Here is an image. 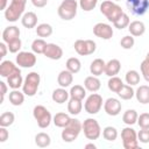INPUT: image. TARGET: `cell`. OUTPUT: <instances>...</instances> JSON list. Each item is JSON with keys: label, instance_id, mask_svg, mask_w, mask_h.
<instances>
[{"label": "cell", "instance_id": "32", "mask_svg": "<svg viewBox=\"0 0 149 149\" xmlns=\"http://www.w3.org/2000/svg\"><path fill=\"white\" fill-rule=\"evenodd\" d=\"M123 85H125V84H123L122 79H121V78H119V77H116V76L109 77L108 83H107L108 88H109L112 92H114V93H118V92L121 90V87H122Z\"/></svg>", "mask_w": 149, "mask_h": 149}, {"label": "cell", "instance_id": "26", "mask_svg": "<svg viewBox=\"0 0 149 149\" xmlns=\"http://www.w3.org/2000/svg\"><path fill=\"white\" fill-rule=\"evenodd\" d=\"M69 97H70V93L64 87H59V88L54 90V92L51 94L52 100L55 102H57V104H64V102H66L68 99H69Z\"/></svg>", "mask_w": 149, "mask_h": 149}, {"label": "cell", "instance_id": "16", "mask_svg": "<svg viewBox=\"0 0 149 149\" xmlns=\"http://www.w3.org/2000/svg\"><path fill=\"white\" fill-rule=\"evenodd\" d=\"M20 38V29L16 26L6 27L2 31V41L5 43H9L13 40Z\"/></svg>", "mask_w": 149, "mask_h": 149}, {"label": "cell", "instance_id": "44", "mask_svg": "<svg viewBox=\"0 0 149 149\" xmlns=\"http://www.w3.org/2000/svg\"><path fill=\"white\" fill-rule=\"evenodd\" d=\"M7 45H8L9 52L16 54V52H20V49H21V47H22V42H21L20 38H16V40H13V41H10L9 43H7Z\"/></svg>", "mask_w": 149, "mask_h": 149}, {"label": "cell", "instance_id": "49", "mask_svg": "<svg viewBox=\"0 0 149 149\" xmlns=\"http://www.w3.org/2000/svg\"><path fill=\"white\" fill-rule=\"evenodd\" d=\"M31 3L37 8H43L47 6L48 0H31Z\"/></svg>", "mask_w": 149, "mask_h": 149}, {"label": "cell", "instance_id": "3", "mask_svg": "<svg viewBox=\"0 0 149 149\" xmlns=\"http://www.w3.org/2000/svg\"><path fill=\"white\" fill-rule=\"evenodd\" d=\"M100 12L112 23H114L123 14L122 8L118 3H115L114 1H111V0L102 1V3L100 5Z\"/></svg>", "mask_w": 149, "mask_h": 149}, {"label": "cell", "instance_id": "48", "mask_svg": "<svg viewBox=\"0 0 149 149\" xmlns=\"http://www.w3.org/2000/svg\"><path fill=\"white\" fill-rule=\"evenodd\" d=\"M8 136H9V133L7 130V127H1L0 126V142L3 143L8 140Z\"/></svg>", "mask_w": 149, "mask_h": 149}, {"label": "cell", "instance_id": "7", "mask_svg": "<svg viewBox=\"0 0 149 149\" xmlns=\"http://www.w3.org/2000/svg\"><path fill=\"white\" fill-rule=\"evenodd\" d=\"M83 132L84 135L87 140H98L99 136L101 135V128L99 122L93 119V118H88L83 122Z\"/></svg>", "mask_w": 149, "mask_h": 149}, {"label": "cell", "instance_id": "10", "mask_svg": "<svg viewBox=\"0 0 149 149\" xmlns=\"http://www.w3.org/2000/svg\"><path fill=\"white\" fill-rule=\"evenodd\" d=\"M73 47H74L76 52L80 56L92 55L97 49V44L93 40H77Z\"/></svg>", "mask_w": 149, "mask_h": 149}, {"label": "cell", "instance_id": "33", "mask_svg": "<svg viewBox=\"0 0 149 149\" xmlns=\"http://www.w3.org/2000/svg\"><path fill=\"white\" fill-rule=\"evenodd\" d=\"M70 98H74V99H79L83 100L86 95V88L81 85H74L70 88Z\"/></svg>", "mask_w": 149, "mask_h": 149}, {"label": "cell", "instance_id": "12", "mask_svg": "<svg viewBox=\"0 0 149 149\" xmlns=\"http://www.w3.org/2000/svg\"><path fill=\"white\" fill-rule=\"evenodd\" d=\"M36 56L35 52L30 51H20L16 56V64L21 68H33L36 64Z\"/></svg>", "mask_w": 149, "mask_h": 149}, {"label": "cell", "instance_id": "9", "mask_svg": "<svg viewBox=\"0 0 149 149\" xmlns=\"http://www.w3.org/2000/svg\"><path fill=\"white\" fill-rule=\"evenodd\" d=\"M102 97L95 92H93L92 94H90L84 104V108L88 114H97L100 112L101 107H102Z\"/></svg>", "mask_w": 149, "mask_h": 149}, {"label": "cell", "instance_id": "14", "mask_svg": "<svg viewBox=\"0 0 149 149\" xmlns=\"http://www.w3.org/2000/svg\"><path fill=\"white\" fill-rule=\"evenodd\" d=\"M121 108H122V105H121L120 100L116 98H108L104 102V109H105L106 114H108L109 116L119 115L121 112Z\"/></svg>", "mask_w": 149, "mask_h": 149}, {"label": "cell", "instance_id": "15", "mask_svg": "<svg viewBox=\"0 0 149 149\" xmlns=\"http://www.w3.org/2000/svg\"><path fill=\"white\" fill-rule=\"evenodd\" d=\"M43 55L47 58H50L52 61H58L63 57V49L55 43H48Z\"/></svg>", "mask_w": 149, "mask_h": 149}, {"label": "cell", "instance_id": "21", "mask_svg": "<svg viewBox=\"0 0 149 149\" xmlns=\"http://www.w3.org/2000/svg\"><path fill=\"white\" fill-rule=\"evenodd\" d=\"M21 23L24 28L31 29L37 26V15L34 12H27L21 17Z\"/></svg>", "mask_w": 149, "mask_h": 149}, {"label": "cell", "instance_id": "11", "mask_svg": "<svg viewBox=\"0 0 149 149\" xmlns=\"http://www.w3.org/2000/svg\"><path fill=\"white\" fill-rule=\"evenodd\" d=\"M126 5L133 15H143L149 9V0H126Z\"/></svg>", "mask_w": 149, "mask_h": 149}, {"label": "cell", "instance_id": "18", "mask_svg": "<svg viewBox=\"0 0 149 149\" xmlns=\"http://www.w3.org/2000/svg\"><path fill=\"white\" fill-rule=\"evenodd\" d=\"M23 80L24 79L21 76V70L20 69L17 71H15L14 73H12L9 77H7V84L13 90H19L20 87H22Z\"/></svg>", "mask_w": 149, "mask_h": 149}, {"label": "cell", "instance_id": "31", "mask_svg": "<svg viewBox=\"0 0 149 149\" xmlns=\"http://www.w3.org/2000/svg\"><path fill=\"white\" fill-rule=\"evenodd\" d=\"M50 143H51V139H50V136L47 133L41 132V133L36 134V136H35V144L37 147H40V148H47V147L50 146Z\"/></svg>", "mask_w": 149, "mask_h": 149}, {"label": "cell", "instance_id": "5", "mask_svg": "<svg viewBox=\"0 0 149 149\" xmlns=\"http://www.w3.org/2000/svg\"><path fill=\"white\" fill-rule=\"evenodd\" d=\"M41 83V77L37 72L33 71L29 72L27 74V77L23 80V85H22V92L28 95V97H34L37 93L38 86Z\"/></svg>", "mask_w": 149, "mask_h": 149}, {"label": "cell", "instance_id": "46", "mask_svg": "<svg viewBox=\"0 0 149 149\" xmlns=\"http://www.w3.org/2000/svg\"><path fill=\"white\" fill-rule=\"evenodd\" d=\"M140 69H141V73L144 78V80L147 83H149V62H147L146 59L141 63L140 65Z\"/></svg>", "mask_w": 149, "mask_h": 149}, {"label": "cell", "instance_id": "35", "mask_svg": "<svg viewBox=\"0 0 149 149\" xmlns=\"http://www.w3.org/2000/svg\"><path fill=\"white\" fill-rule=\"evenodd\" d=\"M36 34L40 37H49L52 34V27L49 23H41L36 26Z\"/></svg>", "mask_w": 149, "mask_h": 149}, {"label": "cell", "instance_id": "23", "mask_svg": "<svg viewBox=\"0 0 149 149\" xmlns=\"http://www.w3.org/2000/svg\"><path fill=\"white\" fill-rule=\"evenodd\" d=\"M100 86H101V81L97 76H88L84 80V87L92 93L99 91Z\"/></svg>", "mask_w": 149, "mask_h": 149}, {"label": "cell", "instance_id": "52", "mask_svg": "<svg viewBox=\"0 0 149 149\" xmlns=\"http://www.w3.org/2000/svg\"><path fill=\"white\" fill-rule=\"evenodd\" d=\"M7 2H8V0H1V5H0V8H1L2 10H5V9L7 8Z\"/></svg>", "mask_w": 149, "mask_h": 149}, {"label": "cell", "instance_id": "28", "mask_svg": "<svg viewBox=\"0 0 149 149\" xmlns=\"http://www.w3.org/2000/svg\"><path fill=\"white\" fill-rule=\"evenodd\" d=\"M83 100L79 99H74V98H70V100L68 101V112L71 115H78L81 109H83Z\"/></svg>", "mask_w": 149, "mask_h": 149}, {"label": "cell", "instance_id": "19", "mask_svg": "<svg viewBox=\"0 0 149 149\" xmlns=\"http://www.w3.org/2000/svg\"><path fill=\"white\" fill-rule=\"evenodd\" d=\"M73 81V73L70 72L69 70H63L58 73L57 76V83L61 87H69Z\"/></svg>", "mask_w": 149, "mask_h": 149}, {"label": "cell", "instance_id": "20", "mask_svg": "<svg viewBox=\"0 0 149 149\" xmlns=\"http://www.w3.org/2000/svg\"><path fill=\"white\" fill-rule=\"evenodd\" d=\"M128 30H129V33H130L132 36L139 37V36H142L146 33V24L142 21L135 20V21H133V22L129 23Z\"/></svg>", "mask_w": 149, "mask_h": 149}, {"label": "cell", "instance_id": "2", "mask_svg": "<svg viewBox=\"0 0 149 149\" xmlns=\"http://www.w3.org/2000/svg\"><path fill=\"white\" fill-rule=\"evenodd\" d=\"M83 130V123L78 120V119H74V118H71V121L69 122L68 126H65L62 130V140L64 142H73L80 134V132Z\"/></svg>", "mask_w": 149, "mask_h": 149}, {"label": "cell", "instance_id": "50", "mask_svg": "<svg viewBox=\"0 0 149 149\" xmlns=\"http://www.w3.org/2000/svg\"><path fill=\"white\" fill-rule=\"evenodd\" d=\"M0 87H1V102H3V100H5V95H6V93H7V84L5 83V81H0ZM0 102V104H1Z\"/></svg>", "mask_w": 149, "mask_h": 149}, {"label": "cell", "instance_id": "29", "mask_svg": "<svg viewBox=\"0 0 149 149\" xmlns=\"http://www.w3.org/2000/svg\"><path fill=\"white\" fill-rule=\"evenodd\" d=\"M24 95L26 94L23 92H20L19 90H13L12 92H9L8 99L13 106H21L24 101Z\"/></svg>", "mask_w": 149, "mask_h": 149}, {"label": "cell", "instance_id": "54", "mask_svg": "<svg viewBox=\"0 0 149 149\" xmlns=\"http://www.w3.org/2000/svg\"><path fill=\"white\" fill-rule=\"evenodd\" d=\"M144 59H146L147 62H149V52H148V54L146 55V58H144Z\"/></svg>", "mask_w": 149, "mask_h": 149}, {"label": "cell", "instance_id": "30", "mask_svg": "<svg viewBox=\"0 0 149 149\" xmlns=\"http://www.w3.org/2000/svg\"><path fill=\"white\" fill-rule=\"evenodd\" d=\"M137 118H139V114L135 109H127L122 115V121L127 126H132L137 122Z\"/></svg>", "mask_w": 149, "mask_h": 149}, {"label": "cell", "instance_id": "6", "mask_svg": "<svg viewBox=\"0 0 149 149\" xmlns=\"http://www.w3.org/2000/svg\"><path fill=\"white\" fill-rule=\"evenodd\" d=\"M33 115H34V119L36 120L37 126L40 128H47V127H49L50 123H51V121H52L51 113L43 105H36L34 107V109H33Z\"/></svg>", "mask_w": 149, "mask_h": 149}, {"label": "cell", "instance_id": "53", "mask_svg": "<svg viewBox=\"0 0 149 149\" xmlns=\"http://www.w3.org/2000/svg\"><path fill=\"white\" fill-rule=\"evenodd\" d=\"M85 148H86V149H88V148H93V149H95L97 146H95L94 143H87V144H85Z\"/></svg>", "mask_w": 149, "mask_h": 149}, {"label": "cell", "instance_id": "34", "mask_svg": "<svg viewBox=\"0 0 149 149\" xmlns=\"http://www.w3.org/2000/svg\"><path fill=\"white\" fill-rule=\"evenodd\" d=\"M66 70H69L70 72H72L73 74L74 73H78L81 69V63L80 61L77 58V57H71L66 61Z\"/></svg>", "mask_w": 149, "mask_h": 149}, {"label": "cell", "instance_id": "27", "mask_svg": "<svg viewBox=\"0 0 149 149\" xmlns=\"http://www.w3.org/2000/svg\"><path fill=\"white\" fill-rule=\"evenodd\" d=\"M71 121V118L69 114L66 113H63V112H59V113H56L52 118V122L56 127H59V128H64L65 126L69 125V122Z\"/></svg>", "mask_w": 149, "mask_h": 149}, {"label": "cell", "instance_id": "22", "mask_svg": "<svg viewBox=\"0 0 149 149\" xmlns=\"http://www.w3.org/2000/svg\"><path fill=\"white\" fill-rule=\"evenodd\" d=\"M19 68L12 61H2L0 64V76L3 78L9 77L12 73H14Z\"/></svg>", "mask_w": 149, "mask_h": 149}, {"label": "cell", "instance_id": "40", "mask_svg": "<svg viewBox=\"0 0 149 149\" xmlns=\"http://www.w3.org/2000/svg\"><path fill=\"white\" fill-rule=\"evenodd\" d=\"M47 42L43 40V38H36L31 43V50L35 54H43L44 50H45V47H47Z\"/></svg>", "mask_w": 149, "mask_h": 149}, {"label": "cell", "instance_id": "51", "mask_svg": "<svg viewBox=\"0 0 149 149\" xmlns=\"http://www.w3.org/2000/svg\"><path fill=\"white\" fill-rule=\"evenodd\" d=\"M0 50H1L0 58H3V57L7 55V50H8V45H7V43H5L3 41L0 43Z\"/></svg>", "mask_w": 149, "mask_h": 149}, {"label": "cell", "instance_id": "25", "mask_svg": "<svg viewBox=\"0 0 149 149\" xmlns=\"http://www.w3.org/2000/svg\"><path fill=\"white\" fill-rule=\"evenodd\" d=\"M105 65H106V63H105L104 59L95 58L91 63V65H90V72H91V74L99 77L100 74H102L105 72Z\"/></svg>", "mask_w": 149, "mask_h": 149}, {"label": "cell", "instance_id": "8", "mask_svg": "<svg viewBox=\"0 0 149 149\" xmlns=\"http://www.w3.org/2000/svg\"><path fill=\"white\" fill-rule=\"evenodd\" d=\"M121 140H122V146L125 149H137L139 148L137 133L130 126L121 130Z\"/></svg>", "mask_w": 149, "mask_h": 149}, {"label": "cell", "instance_id": "41", "mask_svg": "<svg viewBox=\"0 0 149 149\" xmlns=\"http://www.w3.org/2000/svg\"><path fill=\"white\" fill-rule=\"evenodd\" d=\"M129 23H130V20H129V16H128V14H126V13H123L114 23H113V26L116 28V29H123V28H127L128 26H129Z\"/></svg>", "mask_w": 149, "mask_h": 149}, {"label": "cell", "instance_id": "45", "mask_svg": "<svg viewBox=\"0 0 149 149\" xmlns=\"http://www.w3.org/2000/svg\"><path fill=\"white\" fill-rule=\"evenodd\" d=\"M140 128H144V129H149V113H142L139 115L137 118V122H136Z\"/></svg>", "mask_w": 149, "mask_h": 149}, {"label": "cell", "instance_id": "13", "mask_svg": "<svg viewBox=\"0 0 149 149\" xmlns=\"http://www.w3.org/2000/svg\"><path fill=\"white\" fill-rule=\"evenodd\" d=\"M93 34L101 40H111L113 37V28L108 23L98 22L93 27Z\"/></svg>", "mask_w": 149, "mask_h": 149}, {"label": "cell", "instance_id": "17", "mask_svg": "<svg viewBox=\"0 0 149 149\" xmlns=\"http://www.w3.org/2000/svg\"><path fill=\"white\" fill-rule=\"evenodd\" d=\"M121 70V63L119 59L116 58H113V59H109L106 65H105V74L108 76V77H113V76H116Z\"/></svg>", "mask_w": 149, "mask_h": 149}, {"label": "cell", "instance_id": "38", "mask_svg": "<svg viewBox=\"0 0 149 149\" xmlns=\"http://www.w3.org/2000/svg\"><path fill=\"white\" fill-rule=\"evenodd\" d=\"M102 137L106 140V141H109V142H113L116 140L118 137V130L115 127H112V126H107L102 129Z\"/></svg>", "mask_w": 149, "mask_h": 149}, {"label": "cell", "instance_id": "4", "mask_svg": "<svg viewBox=\"0 0 149 149\" xmlns=\"http://www.w3.org/2000/svg\"><path fill=\"white\" fill-rule=\"evenodd\" d=\"M78 2L76 0H63L58 6V16L64 21H70L77 15Z\"/></svg>", "mask_w": 149, "mask_h": 149}, {"label": "cell", "instance_id": "37", "mask_svg": "<svg viewBox=\"0 0 149 149\" xmlns=\"http://www.w3.org/2000/svg\"><path fill=\"white\" fill-rule=\"evenodd\" d=\"M125 80L130 86L137 85L140 83V73L136 70H129V71H127L126 76H125Z\"/></svg>", "mask_w": 149, "mask_h": 149}, {"label": "cell", "instance_id": "39", "mask_svg": "<svg viewBox=\"0 0 149 149\" xmlns=\"http://www.w3.org/2000/svg\"><path fill=\"white\" fill-rule=\"evenodd\" d=\"M15 115L12 112H3L0 115V126L1 127H9L14 123Z\"/></svg>", "mask_w": 149, "mask_h": 149}, {"label": "cell", "instance_id": "55", "mask_svg": "<svg viewBox=\"0 0 149 149\" xmlns=\"http://www.w3.org/2000/svg\"><path fill=\"white\" fill-rule=\"evenodd\" d=\"M112 1H121V0H112Z\"/></svg>", "mask_w": 149, "mask_h": 149}, {"label": "cell", "instance_id": "24", "mask_svg": "<svg viewBox=\"0 0 149 149\" xmlns=\"http://www.w3.org/2000/svg\"><path fill=\"white\" fill-rule=\"evenodd\" d=\"M135 97L140 104H149V86L148 85H140L135 91Z\"/></svg>", "mask_w": 149, "mask_h": 149}, {"label": "cell", "instance_id": "36", "mask_svg": "<svg viewBox=\"0 0 149 149\" xmlns=\"http://www.w3.org/2000/svg\"><path fill=\"white\" fill-rule=\"evenodd\" d=\"M122 100H129V99H132L134 95H135V91L133 90V87L130 86V85H123L122 87H121V90L116 93Z\"/></svg>", "mask_w": 149, "mask_h": 149}, {"label": "cell", "instance_id": "42", "mask_svg": "<svg viewBox=\"0 0 149 149\" xmlns=\"http://www.w3.org/2000/svg\"><path fill=\"white\" fill-rule=\"evenodd\" d=\"M134 44H135V40H134V36H132V35H126V36H123V37L121 38V41H120V45H121V48L125 49V50L132 49V48L134 47Z\"/></svg>", "mask_w": 149, "mask_h": 149}, {"label": "cell", "instance_id": "1", "mask_svg": "<svg viewBox=\"0 0 149 149\" xmlns=\"http://www.w3.org/2000/svg\"><path fill=\"white\" fill-rule=\"evenodd\" d=\"M27 0H10V3L5 9V19L9 22H16L24 14Z\"/></svg>", "mask_w": 149, "mask_h": 149}, {"label": "cell", "instance_id": "47", "mask_svg": "<svg viewBox=\"0 0 149 149\" xmlns=\"http://www.w3.org/2000/svg\"><path fill=\"white\" fill-rule=\"evenodd\" d=\"M137 139L141 143H149V129L141 128V130L137 133Z\"/></svg>", "mask_w": 149, "mask_h": 149}, {"label": "cell", "instance_id": "43", "mask_svg": "<svg viewBox=\"0 0 149 149\" xmlns=\"http://www.w3.org/2000/svg\"><path fill=\"white\" fill-rule=\"evenodd\" d=\"M98 5V0H79V6L84 12H91Z\"/></svg>", "mask_w": 149, "mask_h": 149}]
</instances>
